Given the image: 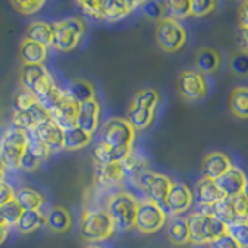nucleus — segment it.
<instances>
[{"instance_id":"obj_1","label":"nucleus","mask_w":248,"mask_h":248,"mask_svg":"<svg viewBox=\"0 0 248 248\" xmlns=\"http://www.w3.org/2000/svg\"><path fill=\"white\" fill-rule=\"evenodd\" d=\"M19 81L23 90L30 92L39 103L48 107L51 104L53 98L56 96L58 87L54 84L53 76L48 70L45 68L44 64L41 65H30L23 64L20 68Z\"/></svg>"},{"instance_id":"obj_2","label":"nucleus","mask_w":248,"mask_h":248,"mask_svg":"<svg viewBox=\"0 0 248 248\" xmlns=\"http://www.w3.org/2000/svg\"><path fill=\"white\" fill-rule=\"evenodd\" d=\"M160 104V93L157 89L146 87L135 93L129 107L127 120L135 130H144L155 120V113Z\"/></svg>"},{"instance_id":"obj_3","label":"nucleus","mask_w":248,"mask_h":248,"mask_svg":"<svg viewBox=\"0 0 248 248\" xmlns=\"http://www.w3.org/2000/svg\"><path fill=\"white\" fill-rule=\"evenodd\" d=\"M189 239L191 244L196 245H209L223 234H228V225L219 220L214 216H203L194 211L188 217Z\"/></svg>"},{"instance_id":"obj_4","label":"nucleus","mask_w":248,"mask_h":248,"mask_svg":"<svg viewBox=\"0 0 248 248\" xmlns=\"http://www.w3.org/2000/svg\"><path fill=\"white\" fill-rule=\"evenodd\" d=\"M115 223L106 209H87L81 216L79 232L87 242H101L115 232Z\"/></svg>"},{"instance_id":"obj_5","label":"nucleus","mask_w":248,"mask_h":248,"mask_svg":"<svg viewBox=\"0 0 248 248\" xmlns=\"http://www.w3.org/2000/svg\"><path fill=\"white\" fill-rule=\"evenodd\" d=\"M137 130L127 118L115 116L104 123L99 134V143L112 149H134Z\"/></svg>"},{"instance_id":"obj_6","label":"nucleus","mask_w":248,"mask_h":248,"mask_svg":"<svg viewBox=\"0 0 248 248\" xmlns=\"http://www.w3.org/2000/svg\"><path fill=\"white\" fill-rule=\"evenodd\" d=\"M138 202L135 196L127 191H120L110 196L107 202L106 211L112 217L116 228L127 231L135 227V217L138 209Z\"/></svg>"},{"instance_id":"obj_7","label":"nucleus","mask_w":248,"mask_h":248,"mask_svg":"<svg viewBox=\"0 0 248 248\" xmlns=\"http://www.w3.org/2000/svg\"><path fill=\"white\" fill-rule=\"evenodd\" d=\"M168 220V213L163 208V205L152 200H140L137 217H135V227L143 234H152V232L160 231Z\"/></svg>"},{"instance_id":"obj_8","label":"nucleus","mask_w":248,"mask_h":248,"mask_svg":"<svg viewBox=\"0 0 248 248\" xmlns=\"http://www.w3.org/2000/svg\"><path fill=\"white\" fill-rule=\"evenodd\" d=\"M155 39L161 50L168 53H175L182 50L186 41H188V33L182 22L174 20L170 17H165L157 22V30H155Z\"/></svg>"},{"instance_id":"obj_9","label":"nucleus","mask_w":248,"mask_h":248,"mask_svg":"<svg viewBox=\"0 0 248 248\" xmlns=\"http://www.w3.org/2000/svg\"><path fill=\"white\" fill-rule=\"evenodd\" d=\"M53 48L59 51H70L79 44L84 34V22L78 17H67L53 23Z\"/></svg>"},{"instance_id":"obj_10","label":"nucleus","mask_w":248,"mask_h":248,"mask_svg":"<svg viewBox=\"0 0 248 248\" xmlns=\"http://www.w3.org/2000/svg\"><path fill=\"white\" fill-rule=\"evenodd\" d=\"M28 144V132L17 129V127H8L2 137H0V154L3 155L8 166L19 168L20 160L23 157Z\"/></svg>"},{"instance_id":"obj_11","label":"nucleus","mask_w":248,"mask_h":248,"mask_svg":"<svg viewBox=\"0 0 248 248\" xmlns=\"http://www.w3.org/2000/svg\"><path fill=\"white\" fill-rule=\"evenodd\" d=\"M135 185L138 186V189L141 191L147 200L157 202V203L163 205V202L168 197V194L172 186V180L160 172H154V170H144L138 177L134 178Z\"/></svg>"},{"instance_id":"obj_12","label":"nucleus","mask_w":248,"mask_h":248,"mask_svg":"<svg viewBox=\"0 0 248 248\" xmlns=\"http://www.w3.org/2000/svg\"><path fill=\"white\" fill-rule=\"evenodd\" d=\"M78 104L75 99L70 98L67 90L59 89L56 96L53 98L51 104L48 106L51 118L56 121L59 126L67 130L76 126V118H78Z\"/></svg>"},{"instance_id":"obj_13","label":"nucleus","mask_w":248,"mask_h":248,"mask_svg":"<svg viewBox=\"0 0 248 248\" xmlns=\"http://www.w3.org/2000/svg\"><path fill=\"white\" fill-rule=\"evenodd\" d=\"M178 93L186 101H199L208 95V81L197 70H183L177 79Z\"/></svg>"},{"instance_id":"obj_14","label":"nucleus","mask_w":248,"mask_h":248,"mask_svg":"<svg viewBox=\"0 0 248 248\" xmlns=\"http://www.w3.org/2000/svg\"><path fill=\"white\" fill-rule=\"evenodd\" d=\"M194 205V192L189 186H186L182 182H174L170 186L168 197L163 202V208L169 211L172 216H180L186 211H189Z\"/></svg>"},{"instance_id":"obj_15","label":"nucleus","mask_w":248,"mask_h":248,"mask_svg":"<svg viewBox=\"0 0 248 248\" xmlns=\"http://www.w3.org/2000/svg\"><path fill=\"white\" fill-rule=\"evenodd\" d=\"M247 182L248 178L244 170L232 165L222 177L217 178L216 185L219 188L222 197H236L244 192Z\"/></svg>"},{"instance_id":"obj_16","label":"nucleus","mask_w":248,"mask_h":248,"mask_svg":"<svg viewBox=\"0 0 248 248\" xmlns=\"http://www.w3.org/2000/svg\"><path fill=\"white\" fill-rule=\"evenodd\" d=\"M99 115H101V106L96 98L85 101L78 106V118L76 126L82 129L84 132L93 135L99 126Z\"/></svg>"},{"instance_id":"obj_17","label":"nucleus","mask_w":248,"mask_h":248,"mask_svg":"<svg viewBox=\"0 0 248 248\" xmlns=\"http://www.w3.org/2000/svg\"><path fill=\"white\" fill-rule=\"evenodd\" d=\"M34 134L44 144L50 147V151H59L62 149V140H64V129L54 121L53 118L46 120L41 124H37L34 130L31 132Z\"/></svg>"},{"instance_id":"obj_18","label":"nucleus","mask_w":248,"mask_h":248,"mask_svg":"<svg viewBox=\"0 0 248 248\" xmlns=\"http://www.w3.org/2000/svg\"><path fill=\"white\" fill-rule=\"evenodd\" d=\"M232 166V161L225 152H209L202 161V172L203 177L217 180Z\"/></svg>"},{"instance_id":"obj_19","label":"nucleus","mask_w":248,"mask_h":248,"mask_svg":"<svg viewBox=\"0 0 248 248\" xmlns=\"http://www.w3.org/2000/svg\"><path fill=\"white\" fill-rule=\"evenodd\" d=\"M126 169H124L123 163H108V165H98L96 163V172L95 178L96 183L103 188H113L123 183L126 178Z\"/></svg>"},{"instance_id":"obj_20","label":"nucleus","mask_w":248,"mask_h":248,"mask_svg":"<svg viewBox=\"0 0 248 248\" xmlns=\"http://www.w3.org/2000/svg\"><path fill=\"white\" fill-rule=\"evenodd\" d=\"M141 6L138 2H101V19L107 22H118L124 19L130 13H134L135 8Z\"/></svg>"},{"instance_id":"obj_21","label":"nucleus","mask_w":248,"mask_h":248,"mask_svg":"<svg viewBox=\"0 0 248 248\" xmlns=\"http://www.w3.org/2000/svg\"><path fill=\"white\" fill-rule=\"evenodd\" d=\"M194 64H196L197 72L202 75H211L220 67V54L211 46H203V48L197 50L196 56H194Z\"/></svg>"},{"instance_id":"obj_22","label":"nucleus","mask_w":248,"mask_h":248,"mask_svg":"<svg viewBox=\"0 0 248 248\" xmlns=\"http://www.w3.org/2000/svg\"><path fill=\"white\" fill-rule=\"evenodd\" d=\"M194 197H196L197 203H203V205H214L222 199V194L216 185V180L211 178L202 177L200 180L196 183V189H194Z\"/></svg>"},{"instance_id":"obj_23","label":"nucleus","mask_w":248,"mask_h":248,"mask_svg":"<svg viewBox=\"0 0 248 248\" xmlns=\"http://www.w3.org/2000/svg\"><path fill=\"white\" fill-rule=\"evenodd\" d=\"M46 46L30 41V39H23L22 44H20V48H19V54H20V59L25 62V64L30 65H41L44 64V61L46 59Z\"/></svg>"},{"instance_id":"obj_24","label":"nucleus","mask_w":248,"mask_h":248,"mask_svg":"<svg viewBox=\"0 0 248 248\" xmlns=\"http://www.w3.org/2000/svg\"><path fill=\"white\" fill-rule=\"evenodd\" d=\"M53 34H54L53 23L44 22V20L31 22L27 30V39L41 44V45L46 46V48L53 45Z\"/></svg>"},{"instance_id":"obj_25","label":"nucleus","mask_w":248,"mask_h":248,"mask_svg":"<svg viewBox=\"0 0 248 248\" xmlns=\"http://www.w3.org/2000/svg\"><path fill=\"white\" fill-rule=\"evenodd\" d=\"M46 225L48 228L56 231V232H65L72 228L73 225V217L70 211L64 206H53L48 214H46Z\"/></svg>"},{"instance_id":"obj_26","label":"nucleus","mask_w":248,"mask_h":248,"mask_svg":"<svg viewBox=\"0 0 248 248\" xmlns=\"http://www.w3.org/2000/svg\"><path fill=\"white\" fill-rule=\"evenodd\" d=\"M92 137L78 126L64 130V140H62V149L65 151H79L87 147L92 141Z\"/></svg>"},{"instance_id":"obj_27","label":"nucleus","mask_w":248,"mask_h":248,"mask_svg":"<svg viewBox=\"0 0 248 248\" xmlns=\"http://www.w3.org/2000/svg\"><path fill=\"white\" fill-rule=\"evenodd\" d=\"M14 200L23 211H39L44 205V196L33 188H20L16 191Z\"/></svg>"},{"instance_id":"obj_28","label":"nucleus","mask_w":248,"mask_h":248,"mask_svg":"<svg viewBox=\"0 0 248 248\" xmlns=\"http://www.w3.org/2000/svg\"><path fill=\"white\" fill-rule=\"evenodd\" d=\"M168 236H169V240L174 245L191 244L188 219H186V217H174V219L170 220V223H169Z\"/></svg>"},{"instance_id":"obj_29","label":"nucleus","mask_w":248,"mask_h":248,"mask_svg":"<svg viewBox=\"0 0 248 248\" xmlns=\"http://www.w3.org/2000/svg\"><path fill=\"white\" fill-rule=\"evenodd\" d=\"M132 149H112L104 144L98 143L95 151H93V158L96 160L98 165H108V163H121Z\"/></svg>"},{"instance_id":"obj_30","label":"nucleus","mask_w":248,"mask_h":248,"mask_svg":"<svg viewBox=\"0 0 248 248\" xmlns=\"http://www.w3.org/2000/svg\"><path fill=\"white\" fill-rule=\"evenodd\" d=\"M46 222V216H44L41 211H23L19 222L16 223V230L20 234H30L39 230Z\"/></svg>"},{"instance_id":"obj_31","label":"nucleus","mask_w":248,"mask_h":248,"mask_svg":"<svg viewBox=\"0 0 248 248\" xmlns=\"http://www.w3.org/2000/svg\"><path fill=\"white\" fill-rule=\"evenodd\" d=\"M231 113L240 120H248V87H236L230 95Z\"/></svg>"},{"instance_id":"obj_32","label":"nucleus","mask_w":248,"mask_h":248,"mask_svg":"<svg viewBox=\"0 0 248 248\" xmlns=\"http://www.w3.org/2000/svg\"><path fill=\"white\" fill-rule=\"evenodd\" d=\"M70 98L75 99L78 104L85 103V101L95 98V87L93 84L85 79H75L70 82V85L65 89Z\"/></svg>"},{"instance_id":"obj_33","label":"nucleus","mask_w":248,"mask_h":248,"mask_svg":"<svg viewBox=\"0 0 248 248\" xmlns=\"http://www.w3.org/2000/svg\"><path fill=\"white\" fill-rule=\"evenodd\" d=\"M213 216L217 217L219 220L225 222L231 227V225H236V223H240L237 216H236V211H234V206H232V200L231 197H222L217 203L213 205Z\"/></svg>"},{"instance_id":"obj_34","label":"nucleus","mask_w":248,"mask_h":248,"mask_svg":"<svg viewBox=\"0 0 248 248\" xmlns=\"http://www.w3.org/2000/svg\"><path fill=\"white\" fill-rule=\"evenodd\" d=\"M121 163H123L124 169H126V174L132 175L134 178L138 177L141 172H144V170H147V160H146V157H143L141 154L135 152L134 149H132V152Z\"/></svg>"},{"instance_id":"obj_35","label":"nucleus","mask_w":248,"mask_h":248,"mask_svg":"<svg viewBox=\"0 0 248 248\" xmlns=\"http://www.w3.org/2000/svg\"><path fill=\"white\" fill-rule=\"evenodd\" d=\"M27 152H30L31 155H33L34 158H37L39 161H45L46 158L50 157V147L44 144L41 140H39L34 134H31V132H28V144H27Z\"/></svg>"},{"instance_id":"obj_36","label":"nucleus","mask_w":248,"mask_h":248,"mask_svg":"<svg viewBox=\"0 0 248 248\" xmlns=\"http://www.w3.org/2000/svg\"><path fill=\"white\" fill-rule=\"evenodd\" d=\"M230 70L237 76H248V50H237L232 54Z\"/></svg>"},{"instance_id":"obj_37","label":"nucleus","mask_w":248,"mask_h":248,"mask_svg":"<svg viewBox=\"0 0 248 248\" xmlns=\"http://www.w3.org/2000/svg\"><path fill=\"white\" fill-rule=\"evenodd\" d=\"M143 13L147 19L152 20H161L168 17V8H166V2H146L141 3Z\"/></svg>"},{"instance_id":"obj_38","label":"nucleus","mask_w":248,"mask_h":248,"mask_svg":"<svg viewBox=\"0 0 248 248\" xmlns=\"http://www.w3.org/2000/svg\"><path fill=\"white\" fill-rule=\"evenodd\" d=\"M11 123L14 127L22 129L25 132H33L36 127V123L31 118V115L27 110H17V108H14V112L11 115Z\"/></svg>"},{"instance_id":"obj_39","label":"nucleus","mask_w":248,"mask_h":248,"mask_svg":"<svg viewBox=\"0 0 248 248\" xmlns=\"http://www.w3.org/2000/svg\"><path fill=\"white\" fill-rule=\"evenodd\" d=\"M166 8L168 17L178 22L191 16V2H166Z\"/></svg>"},{"instance_id":"obj_40","label":"nucleus","mask_w":248,"mask_h":248,"mask_svg":"<svg viewBox=\"0 0 248 248\" xmlns=\"http://www.w3.org/2000/svg\"><path fill=\"white\" fill-rule=\"evenodd\" d=\"M217 6H219V3L213 2V0H192L191 16H194V17H205V16L211 14Z\"/></svg>"},{"instance_id":"obj_41","label":"nucleus","mask_w":248,"mask_h":248,"mask_svg":"<svg viewBox=\"0 0 248 248\" xmlns=\"http://www.w3.org/2000/svg\"><path fill=\"white\" fill-rule=\"evenodd\" d=\"M228 234L232 236V239H234L242 248H248V225H247V222L231 225L228 228Z\"/></svg>"},{"instance_id":"obj_42","label":"nucleus","mask_w":248,"mask_h":248,"mask_svg":"<svg viewBox=\"0 0 248 248\" xmlns=\"http://www.w3.org/2000/svg\"><path fill=\"white\" fill-rule=\"evenodd\" d=\"M0 211H2L8 225H10V227H11V225H14V227H16V223L19 222L23 209L17 203H16V200H11V202H8L6 205H3L2 208H0Z\"/></svg>"},{"instance_id":"obj_43","label":"nucleus","mask_w":248,"mask_h":248,"mask_svg":"<svg viewBox=\"0 0 248 248\" xmlns=\"http://www.w3.org/2000/svg\"><path fill=\"white\" fill-rule=\"evenodd\" d=\"M45 2H42V0H36V2H33V0H23V2H11L13 8H16L19 13L22 14H34L37 13L41 8L44 6Z\"/></svg>"},{"instance_id":"obj_44","label":"nucleus","mask_w":248,"mask_h":248,"mask_svg":"<svg viewBox=\"0 0 248 248\" xmlns=\"http://www.w3.org/2000/svg\"><path fill=\"white\" fill-rule=\"evenodd\" d=\"M231 200H232V206H234V211H236L239 222H245L248 219V200L245 199L244 194L231 197Z\"/></svg>"},{"instance_id":"obj_45","label":"nucleus","mask_w":248,"mask_h":248,"mask_svg":"<svg viewBox=\"0 0 248 248\" xmlns=\"http://www.w3.org/2000/svg\"><path fill=\"white\" fill-rule=\"evenodd\" d=\"M36 103H37V99L31 95L30 92L23 89L16 95V108H17V110H28V108Z\"/></svg>"},{"instance_id":"obj_46","label":"nucleus","mask_w":248,"mask_h":248,"mask_svg":"<svg viewBox=\"0 0 248 248\" xmlns=\"http://www.w3.org/2000/svg\"><path fill=\"white\" fill-rule=\"evenodd\" d=\"M76 5L81 8L84 14L95 19H101V2H78Z\"/></svg>"},{"instance_id":"obj_47","label":"nucleus","mask_w":248,"mask_h":248,"mask_svg":"<svg viewBox=\"0 0 248 248\" xmlns=\"http://www.w3.org/2000/svg\"><path fill=\"white\" fill-rule=\"evenodd\" d=\"M14 196L16 192L13 189V186L5 180H0V208L6 205L8 202L14 200Z\"/></svg>"},{"instance_id":"obj_48","label":"nucleus","mask_w":248,"mask_h":248,"mask_svg":"<svg viewBox=\"0 0 248 248\" xmlns=\"http://www.w3.org/2000/svg\"><path fill=\"white\" fill-rule=\"evenodd\" d=\"M209 248H242L240 247L234 239H232V236L230 234H223L220 236L219 239H216L214 242L209 244Z\"/></svg>"},{"instance_id":"obj_49","label":"nucleus","mask_w":248,"mask_h":248,"mask_svg":"<svg viewBox=\"0 0 248 248\" xmlns=\"http://www.w3.org/2000/svg\"><path fill=\"white\" fill-rule=\"evenodd\" d=\"M39 166H41V161H39L37 158H34L33 155H31L30 152H27L25 149V154H23V157L20 160V166L23 170H36Z\"/></svg>"},{"instance_id":"obj_50","label":"nucleus","mask_w":248,"mask_h":248,"mask_svg":"<svg viewBox=\"0 0 248 248\" xmlns=\"http://www.w3.org/2000/svg\"><path fill=\"white\" fill-rule=\"evenodd\" d=\"M237 22L240 30L248 28V0L244 3H240L239 10H237Z\"/></svg>"},{"instance_id":"obj_51","label":"nucleus","mask_w":248,"mask_h":248,"mask_svg":"<svg viewBox=\"0 0 248 248\" xmlns=\"http://www.w3.org/2000/svg\"><path fill=\"white\" fill-rule=\"evenodd\" d=\"M240 45L244 46L242 50H248V28L240 30Z\"/></svg>"},{"instance_id":"obj_52","label":"nucleus","mask_w":248,"mask_h":248,"mask_svg":"<svg viewBox=\"0 0 248 248\" xmlns=\"http://www.w3.org/2000/svg\"><path fill=\"white\" fill-rule=\"evenodd\" d=\"M6 168H8L6 161H5V158H3V155L0 154V180H3L5 172H6Z\"/></svg>"},{"instance_id":"obj_53","label":"nucleus","mask_w":248,"mask_h":248,"mask_svg":"<svg viewBox=\"0 0 248 248\" xmlns=\"http://www.w3.org/2000/svg\"><path fill=\"white\" fill-rule=\"evenodd\" d=\"M6 236H8V228H2V227H0V245L5 242Z\"/></svg>"},{"instance_id":"obj_54","label":"nucleus","mask_w":248,"mask_h":248,"mask_svg":"<svg viewBox=\"0 0 248 248\" xmlns=\"http://www.w3.org/2000/svg\"><path fill=\"white\" fill-rule=\"evenodd\" d=\"M0 227H2V228H10V225H8V222H6V219L3 217L2 211H0Z\"/></svg>"},{"instance_id":"obj_55","label":"nucleus","mask_w":248,"mask_h":248,"mask_svg":"<svg viewBox=\"0 0 248 248\" xmlns=\"http://www.w3.org/2000/svg\"><path fill=\"white\" fill-rule=\"evenodd\" d=\"M244 196H245V199L248 200V182H247V185H245V188H244Z\"/></svg>"},{"instance_id":"obj_56","label":"nucleus","mask_w":248,"mask_h":248,"mask_svg":"<svg viewBox=\"0 0 248 248\" xmlns=\"http://www.w3.org/2000/svg\"><path fill=\"white\" fill-rule=\"evenodd\" d=\"M85 248H101V247H98V245H93V244H90V245H87Z\"/></svg>"}]
</instances>
